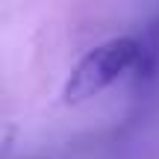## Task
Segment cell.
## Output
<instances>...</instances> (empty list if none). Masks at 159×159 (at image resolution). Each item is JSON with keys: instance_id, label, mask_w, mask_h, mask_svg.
<instances>
[{"instance_id": "6da1fadb", "label": "cell", "mask_w": 159, "mask_h": 159, "mask_svg": "<svg viewBox=\"0 0 159 159\" xmlns=\"http://www.w3.org/2000/svg\"><path fill=\"white\" fill-rule=\"evenodd\" d=\"M142 50H144L142 41L133 39V35H121V39H109L103 44H97L71 71L68 83L62 89V100L68 106H77V103H85L91 97H97L109 85H115L121 77L133 74L139 68Z\"/></svg>"}]
</instances>
